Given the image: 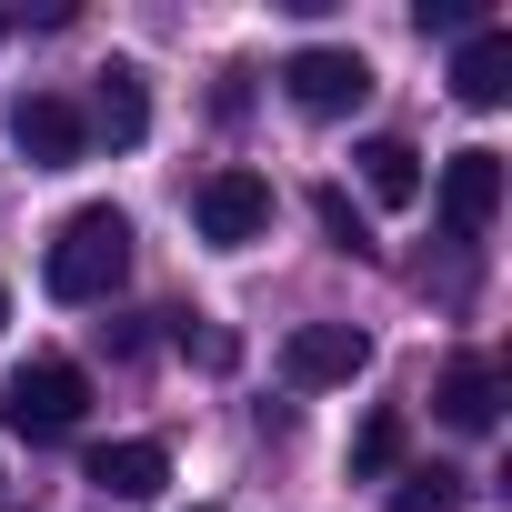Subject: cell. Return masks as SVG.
I'll return each instance as SVG.
<instances>
[{
  "mask_svg": "<svg viewBox=\"0 0 512 512\" xmlns=\"http://www.w3.org/2000/svg\"><path fill=\"white\" fill-rule=\"evenodd\" d=\"M121 272H131V221H121L111 201H81V211L51 231V251H41L51 302H111Z\"/></svg>",
  "mask_w": 512,
  "mask_h": 512,
  "instance_id": "cell-1",
  "label": "cell"
},
{
  "mask_svg": "<svg viewBox=\"0 0 512 512\" xmlns=\"http://www.w3.org/2000/svg\"><path fill=\"white\" fill-rule=\"evenodd\" d=\"M81 412H91V372L81 362H21L0 382V422L21 442H61V432H81Z\"/></svg>",
  "mask_w": 512,
  "mask_h": 512,
  "instance_id": "cell-2",
  "label": "cell"
},
{
  "mask_svg": "<svg viewBox=\"0 0 512 512\" xmlns=\"http://www.w3.org/2000/svg\"><path fill=\"white\" fill-rule=\"evenodd\" d=\"M191 221H201L211 251H251V241L272 231V181H262V171H201Z\"/></svg>",
  "mask_w": 512,
  "mask_h": 512,
  "instance_id": "cell-3",
  "label": "cell"
},
{
  "mask_svg": "<svg viewBox=\"0 0 512 512\" xmlns=\"http://www.w3.org/2000/svg\"><path fill=\"white\" fill-rule=\"evenodd\" d=\"M282 91H292L312 121H342V111H362V101H372V61H362V51H342V41H312V51H292V61H282Z\"/></svg>",
  "mask_w": 512,
  "mask_h": 512,
  "instance_id": "cell-4",
  "label": "cell"
},
{
  "mask_svg": "<svg viewBox=\"0 0 512 512\" xmlns=\"http://www.w3.org/2000/svg\"><path fill=\"white\" fill-rule=\"evenodd\" d=\"M11 141H21L31 171H71V161L91 151V121H81L61 91H31V101H11Z\"/></svg>",
  "mask_w": 512,
  "mask_h": 512,
  "instance_id": "cell-5",
  "label": "cell"
},
{
  "mask_svg": "<svg viewBox=\"0 0 512 512\" xmlns=\"http://www.w3.org/2000/svg\"><path fill=\"white\" fill-rule=\"evenodd\" d=\"M372 362V332H352V322H302L292 342H282V372L302 382V392H332V382H352Z\"/></svg>",
  "mask_w": 512,
  "mask_h": 512,
  "instance_id": "cell-6",
  "label": "cell"
},
{
  "mask_svg": "<svg viewBox=\"0 0 512 512\" xmlns=\"http://www.w3.org/2000/svg\"><path fill=\"white\" fill-rule=\"evenodd\" d=\"M492 211H502V151H452L442 161V221L472 241V231H492Z\"/></svg>",
  "mask_w": 512,
  "mask_h": 512,
  "instance_id": "cell-7",
  "label": "cell"
},
{
  "mask_svg": "<svg viewBox=\"0 0 512 512\" xmlns=\"http://www.w3.org/2000/svg\"><path fill=\"white\" fill-rule=\"evenodd\" d=\"M452 101H462V111H502V101H512V31L482 21V31L462 41V61H452Z\"/></svg>",
  "mask_w": 512,
  "mask_h": 512,
  "instance_id": "cell-8",
  "label": "cell"
},
{
  "mask_svg": "<svg viewBox=\"0 0 512 512\" xmlns=\"http://www.w3.org/2000/svg\"><path fill=\"white\" fill-rule=\"evenodd\" d=\"M161 482H171V452L161 442H101L91 452V492L101 502H151Z\"/></svg>",
  "mask_w": 512,
  "mask_h": 512,
  "instance_id": "cell-9",
  "label": "cell"
},
{
  "mask_svg": "<svg viewBox=\"0 0 512 512\" xmlns=\"http://www.w3.org/2000/svg\"><path fill=\"white\" fill-rule=\"evenodd\" d=\"M352 161H362V191H372L382 211H412V201H422V151H412L402 131H372Z\"/></svg>",
  "mask_w": 512,
  "mask_h": 512,
  "instance_id": "cell-10",
  "label": "cell"
},
{
  "mask_svg": "<svg viewBox=\"0 0 512 512\" xmlns=\"http://www.w3.org/2000/svg\"><path fill=\"white\" fill-rule=\"evenodd\" d=\"M432 412H442L452 432H492V422H502V372H492V362H452L442 392H432Z\"/></svg>",
  "mask_w": 512,
  "mask_h": 512,
  "instance_id": "cell-11",
  "label": "cell"
},
{
  "mask_svg": "<svg viewBox=\"0 0 512 512\" xmlns=\"http://www.w3.org/2000/svg\"><path fill=\"white\" fill-rule=\"evenodd\" d=\"M91 121L111 131V151H131V141L151 131V91H141V71H131V61H111V71H101V111H91Z\"/></svg>",
  "mask_w": 512,
  "mask_h": 512,
  "instance_id": "cell-12",
  "label": "cell"
},
{
  "mask_svg": "<svg viewBox=\"0 0 512 512\" xmlns=\"http://www.w3.org/2000/svg\"><path fill=\"white\" fill-rule=\"evenodd\" d=\"M392 512H462V472H442V462L402 472V482H392Z\"/></svg>",
  "mask_w": 512,
  "mask_h": 512,
  "instance_id": "cell-13",
  "label": "cell"
},
{
  "mask_svg": "<svg viewBox=\"0 0 512 512\" xmlns=\"http://www.w3.org/2000/svg\"><path fill=\"white\" fill-rule=\"evenodd\" d=\"M402 462V412H372L362 432H352V482H372V472H392Z\"/></svg>",
  "mask_w": 512,
  "mask_h": 512,
  "instance_id": "cell-14",
  "label": "cell"
},
{
  "mask_svg": "<svg viewBox=\"0 0 512 512\" xmlns=\"http://www.w3.org/2000/svg\"><path fill=\"white\" fill-rule=\"evenodd\" d=\"M312 211H322V231H332V251H352V262H372V221L352 211V191H312Z\"/></svg>",
  "mask_w": 512,
  "mask_h": 512,
  "instance_id": "cell-15",
  "label": "cell"
},
{
  "mask_svg": "<svg viewBox=\"0 0 512 512\" xmlns=\"http://www.w3.org/2000/svg\"><path fill=\"white\" fill-rule=\"evenodd\" d=\"M412 21H422V31H482V11H472V0H422Z\"/></svg>",
  "mask_w": 512,
  "mask_h": 512,
  "instance_id": "cell-16",
  "label": "cell"
},
{
  "mask_svg": "<svg viewBox=\"0 0 512 512\" xmlns=\"http://www.w3.org/2000/svg\"><path fill=\"white\" fill-rule=\"evenodd\" d=\"M0 322H11V292H0Z\"/></svg>",
  "mask_w": 512,
  "mask_h": 512,
  "instance_id": "cell-17",
  "label": "cell"
},
{
  "mask_svg": "<svg viewBox=\"0 0 512 512\" xmlns=\"http://www.w3.org/2000/svg\"><path fill=\"white\" fill-rule=\"evenodd\" d=\"M191 512H211V502H191Z\"/></svg>",
  "mask_w": 512,
  "mask_h": 512,
  "instance_id": "cell-18",
  "label": "cell"
},
{
  "mask_svg": "<svg viewBox=\"0 0 512 512\" xmlns=\"http://www.w3.org/2000/svg\"><path fill=\"white\" fill-rule=\"evenodd\" d=\"M0 31H11V21H0Z\"/></svg>",
  "mask_w": 512,
  "mask_h": 512,
  "instance_id": "cell-19",
  "label": "cell"
}]
</instances>
